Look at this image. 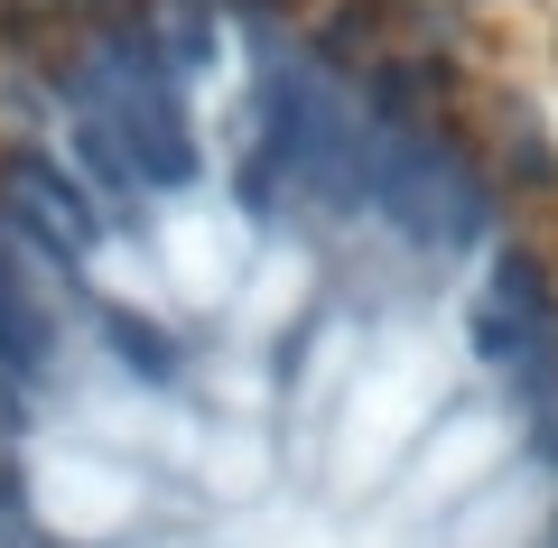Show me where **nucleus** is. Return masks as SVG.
Wrapping results in <instances>:
<instances>
[{
  "mask_svg": "<svg viewBox=\"0 0 558 548\" xmlns=\"http://www.w3.org/2000/svg\"><path fill=\"white\" fill-rule=\"evenodd\" d=\"M0 548H558L512 0H0Z\"/></svg>",
  "mask_w": 558,
  "mask_h": 548,
  "instance_id": "obj_1",
  "label": "nucleus"
}]
</instances>
